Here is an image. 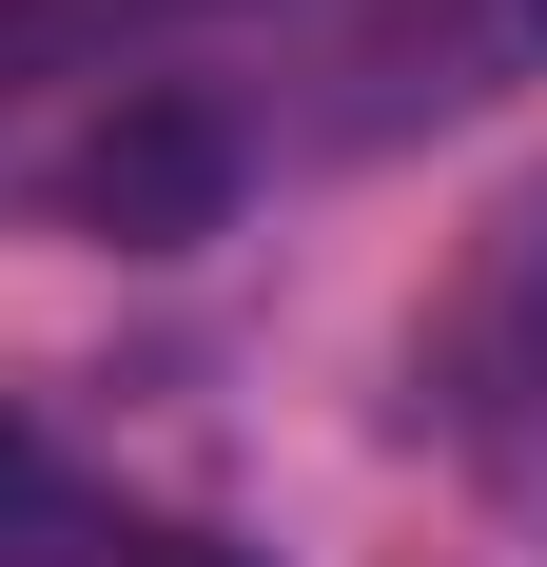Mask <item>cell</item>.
I'll list each match as a JSON object with an SVG mask.
<instances>
[{"instance_id":"cell-1","label":"cell","mask_w":547,"mask_h":567,"mask_svg":"<svg viewBox=\"0 0 547 567\" xmlns=\"http://www.w3.org/2000/svg\"><path fill=\"white\" fill-rule=\"evenodd\" d=\"M255 157H274V117L255 99H216V79H117V99H79V137L40 157V196L79 235H117V255H196V235L255 196Z\"/></svg>"},{"instance_id":"cell-2","label":"cell","mask_w":547,"mask_h":567,"mask_svg":"<svg viewBox=\"0 0 547 567\" xmlns=\"http://www.w3.org/2000/svg\"><path fill=\"white\" fill-rule=\"evenodd\" d=\"M411 411H431L469 470H528L547 451V196H508V216H489V275L411 333Z\"/></svg>"},{"instance_id":"cell-3","label":"cell","mask_w":547,"mask_h":567,"mask_svg":"<svg viewBox=\"0 0 547 567\" xmlns=\"http://www.w3.org/2000/svg\"><path fill=\"white\" fill-rule=\"evenodd\" d=\"M547 59V0H332V117L313 137H411V117L489 99V79H528Z\"/></svg>"},{"instance_id":"cell-4","label":"cell","mask_w":547,"mask_h":567,"mask_svg":"<svg viewBox=\"0 0 547 567\" xmlns=\"http://www.w3.org/2000/svg\"><path fill=\"white\" fill-rule=\"evenodd\" d=\"M196 20H235V0H0V137L40 99H117V79H157Z\"/></svg>"}]
</instances>
